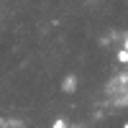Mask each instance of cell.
<instances>
[{
	"label": "cell",
	"mask_w": 128,
	"mask_h": 128,
	"mask_svg": "<svg viewBox=\"0 0 128 128\" xmlns=\"http://www.w3.org/2000/svg\"><path fill=\"white\" fill-rule=\"evenodd\" d=\"M51 128H67V120H64V118H56L54 123H51Z\"/></svg>",
	"instance_id": "3"
},
{
	"label": "cell",
	"mask_w": 128,
	"mask_h": 128,
	"mask_svg": "<svg viewBox=\"0 0 128 128\" xmlns=\"http://www.w3.org/2000/svg\"><path fill=\"white\" fill-rule=\"evenodd\" d=\"M120 49H123V51H128V34L123 36V44H120Z\"/></svg>",
	"instance_id": "4"
},
{
	"label": "cell",
	"mask_w": 128,
	"mask_h": 128,
	"mask_svg": "<svg viewBox=\"0 0 128 128\" xmlns=\"http://www.w3.org/2000/svg\"><path fill=\"white\" fill-rule=\"evenodd\" d=\"M115 62H118V64H123V67H126V64H128V51L118 49V54H115Z\"/></svg>",
	"instance_id": "2"
},
{
	"label": "cell",
	"mask_w": 128,
	"mask_h": 128,
	"mask_svg": "<svg viewBox=\"0 0 128 128\" xmlns=\"http://www.w3.org/2000/svg\"><path fill=\"white\" fill-rule=\"evenodd\" d=\"M77 84H80L77 74H67V77L62 80V92L64 95H74V92H77Z\"/></svg>",
	"instance_id": "1"
},
{
	"label": "cell",
	"mask_w": 128,
	"mask_h": 128,
	"mask_svg": "<svg viewBox=\"0 0 128 128\" xmlns=\"http://www.w3.org/2000/svg\"><path fill=\"white\" fill-rule=\"evenodd\" d=\"M123 128H128V120H126V123H123Z\"/></svg>",
	"instance_id": "5"
}]
</instances>
